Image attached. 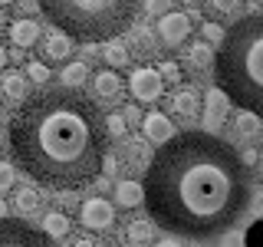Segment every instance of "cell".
I'll return each instance as SVG.
<instances>
[{"label": "cell", "mask_w": 263, "mask_h": 247, "mask_svg": "<svg viewBox=\"0 0 263 247\" xmlns=\"http://www.w3.org/2000/svg\"><path fill=\"white\" fill-rule=\"evenodd\" d=\"M155 241V224L152 221H132L125 227V244L128 247H152Z\"/></svg>", "instance_id": "cell-15"}, {"label": "cell", "mask_w": 263, "mask_h": 247, "mask_svg": "<svg viewBox=\"0 0 263 247\" xmlns=\"http://www.w3.org/2000/svg\"><path fill=\"white\" fill-rule=\"evenodd\" d=\"M128 86H132V96H135L138 102H158L161 93H164V82H161V76H158L155 69H148V66H142V69H135V73H132Z\"/></svg>", "instance_id": "cell-6"}, {"label": "cell", "mask_w": 263, "mask_h": 247, "mask_svg": "<svg viewBox=\"0 0 263 247\" xmlns=\"http://www.w3.org/2000/svg\"><path fill=\"white\" fill-rule=\"evenodd\" d=\"M56 30L79 43H105L135 23L142 0H40Z\"/></svg>", "instance_id": "cell-4"}, {"label": "cell", "mask_w": 263, "mask_h": 247, "mask_svg": "<svg viewBox=\"0 0 263 247\" xmlns=\"http://www.w3.org/2000/svg\"><path fill=\"white\" fill-rule=\"evenodd\" d=\"M43 234L46 237H66L69 234V218L66 214H60V211H49V214H43Z\"/></svg>", "instance_id": "cell-22"}, {"label": "cell", "mask_w": 263, "mask_h": 247, "mask_svg": "<svg viewBox=\"0 0 263 247\" xmlns=\"http://www.w3.org/2000/svg\"><path fill=\"white\" fill-rule=\"evenodd\" d=\"M155 247H184V244H181V241H158Z\"/></svg>", "instance_id": "cell-35"}, {"label": "cell", "mask_w": 263, "mask_h": 247, "mask_svg": "<svg viewBox=\"0 0 263 247\" xmlns=\"http://www.w3.org/2000/svg\"><path fill=\"white\" fill-rule=\"evenodd\" d=\"M0 218H7V204H4V198H0Z\"/></svg>", "instance_id": "cell-38"}, {"label": "cell", "mask_w": 263, "mask_h": 247, "mask_svg": "<svg viewBox=\"0 0 263 247\" xmlns=\"http://www.w3.org/2000/svg\"><path fill=\"white\" fill-rule=\"evenodd\" d=\"M224 247H243V244H240V237H227V244H224Z\"/></svg>", "instance_id": "cell-37"}, {"label": "cell", "mask_w": 263, "mask_h": 247, "mask_svg": "<svg viewBox=\"0 0 263 247\" xmlns=\"http://www.w3.org/2000/svg\"><path fill=\"white\" fill-rule=\"evenodd\" d=\"M171 109H175L178 119L191 122V119H197V109H201V96H197L194 89H178V93L171 96Z\"/></svg>", "instance_id": "cell-12"}, {"label": "cell", "mask_w": 263, "mask_h": 247, "mask_svg": "<svg viewBox=\"0 0 263 247\" xmlns=\"http://www.w3.org/2000/svg\"><path fill=\"white\" fill-rule=\"evenodd\" d=\"M102 60L109 63V66H125L128 63V49H125V43L122 40H105V46H102Z\"/></svg>", "instance_id": "cell-23"}, {"label": "cell", "mask_w": 263, "mask_h": 247, "mask_svg": "<svg viewBox=\"0 0 263 247\" xmlns=\"http://www.w3.org/2000/svg\"><path fill=\"white\" fill-rule=\"evenodd\" d=\"M155 73L161 76V82H178V66H175V63H161Z\"/></svg>", "instance_id": "cell-32"}, {"label": "cell", "mask_w": 263, "mask_h": 247, "mask_svg": "<svg viewBox=\"0 0 263 247\" xmlns=\"http://www.w3.org/2000/svg\"><path fill=\"white\" fill-rule=\"evenodd\" d=\"M260 132H263V126H260V115H257V112H240V115L234 119V135H237V138L253 142Z\"/></svg>", "instance_id": "cell-18"}, {"label": "cell", "mask_w": 263, "mask_h": 247, "mask_svg": "<svg viewBox=\"0 0 263 247\" xmlns=\"http://www.w3.org/2000/svg\"><path fill=\"white\" fill-rule=\"evenodd\" d=\"M201 33L208 37V46H211V43H220V40H224V27H217V23H211V20L201 27Z\"/></svg>", "instance_id": "cell-29"}, {"label": "cell", "mask_w": 263, "mask_h": 247, "mask_svg": "<svg viewBox=\"0 0 263 247\" xmlns=\"http://www.w3.org/2000/svg\"><path fill=\"white\" fill-rule=\"evenodd\" d=\"M7 60H10V53H7V49L0 46V69H4V66H7Z\"/></svg>", "instance_id": "cell-36"}, {"label": "cell", "mask_w": 263, "mask_h": 247, "mask_svg": "<svg viewBox=\"0 0 263 247\" xmlns=\"http://www.w3.org/2000/svg\"><path fill=\"white\" fill-rule=\"evenodd\" d=\"M142 132H145V138H148V142L164 145L171 135H175V126H171V119H168V115H161V112H148L145 119H142Z\"/></svg>", "instance_id": "cell-10"}, {"label": "cell", "mask_w": 263, "mask_h": 247, "mask_svg": "<svg viewBox=\"0 0 263 247\" xmlns=\"http://www.w3.org/2000/svg\"><path fill=\"white\" fill-rule=\"evenodd\" d=\"M0 247H53V241L20 218H0Z\"/></svg>", "instance_id": "cell-5"}, {"label": "cell", "mask_w": 263, "mask_h": 247, "mask_svg": "<svg viewBox=\"0 0 263 247\" xmlns=\"http://www.w3.org/2000/svg\"><path fill=\"white\" fill-rule=\"evenodd\" d=\"M187 33H191V16L181 13V10H168L158 20V37H161V43H168V46L184 43Z\"/></svg>", "instance_id": "cell-7"}, {"label": "cell", "mask_w": 263, "mask_h": 247, "mask_svg": "<svg viewBox=\"0 0 263 247\" xmlns=\"http://www.w3.org/2000/svg\"><path fill=\"white\" fill-rule=\"evenodd\" d=\"M119 158H115V155H109V152H105V158H102V165H99V175H102V171H105V178H112V175H119Z\"/></svg>", "instance_id": "cell-31"}, {"label": "cell", "mask_w": 263, "mask_h": 247, "mask_svg": "<svg viewBox=\"0 0 263 247\" xmlns=\"http://www.w3.org/2000/svg\"><path fill=\"white\" fill-rule=\"evenodd\" d=\"M171 4H175V0H145V10L148 13H152V16H164V13H168L171 10Z\"/></svg>", "instance_id": "cell-30"}, {"label": "cell", "mask_w": 263, "mask_h": 247, "mask_svg": "<svg viewBox=\"0 0 263 247\" xmlns=\"http://www.w3.org/2000/svg\"><path fill=\"white\" fill-rule=\"evenodd\" d=\"M227 96L220 93V89H208V96H204V132H217L220 122L227 119Z\"/></svg>", "instance_id": "cell-9"}, {"label": "cell", "mask_w": 263, "mask_h": 247, "mask_svg": "<svg viewBox=\"0 0 263 247\" xmlns=\"http://www.w3.org/2000/svg\"><path fill=\"white\" fill-rule=\"evenodd\" d=\"M13 181H16V171H13V165L0 162V191H7V188H13Z\"/></svg>", "instance_id": "cell-28"}, {"label": "cell", "mask_w": 263, "mask_h": 247, "mask_svg": "<svg viewBox=\"0 0 263 247\" xmlns=\"http://www.w3.org/2000/svg\"><path fill=\"white\" fill-rule=\"evenodd\" d=\"M0 27H4V13H0Z\"/></svg>", "instance_id": "cell-41"}, {"label": "cell", "mask_w": 263, "mask_h": 247, "mask_svg": "<svg viewBox=\"0 0 263 247\" xmlns=\"http://www.w3.org/2000/svg\"><path fill=\"white\" fill-rule=\"evenodd\" d=\"M7 145V138H4V129H0V148H4Z\"/></svg>", "instance_id": "cell-39"}, {"label": "cell", "mask_w": 263, "mask_h": 247, "mask_svg": "<svg viewBox=\"0 0 263 247\" xmlns=\"http://www.w3.org/2000/svg\"><path fill=\"white\" fill-rule=\"evenodd\" d=\"M253 201V175L237 148L211 132L171 135L142 181V204L152 224L187 241L227 234Z\"/></svg>", "instance_id": "cell-1"}, {"label": "cell", "mask_w": 263, "mask_h": 247, "mask_svg": "<svg viewBox=\"0 0 263 247\" xmlns=\"http://www.w3.org/2000/svg\"><path fill=\"white\" fill-rule=\"evenodd\" d=\"M79 218H82L86 227L105 231V227H112V221H115V208H112V201H105V198H89V201L82 204Z\"/></svg>", "instance_id": "cell-8"}, {"label": "cell", "mask_w": 263, "mask_h": 247, "mask_svg": "<svg viewBox=\"0 0 263 247\" xmlns=\"http://www.w3.org/2000/svg\"><path fill=\"white\" fill-rule=\"evenodd\" d=\"M122 89H125V82L115 76L112 69H102L92 79V93H96L99 102H119V99H122Z\"/></svg>", "instance_id": "cell-11"}, {"label": "cell", "mask_w": 263, "mask_h": 247, "mask_svg": "<svg viewBox=\"0 0 263 247\" xmlns=\"http://www.w3.org/2000/svg\"><path fill=\"white\" fill-rule=\"evenodd\" d=\"M105 135H125V119H122V115H109V119H105Z\"/></svg>", "instance_id": "cell-27"}, {"label": "cell", "mask_w": 263, "mask_h": 247, "mask_svg": "<svg viewBox=\"0 0 263 247\" xmlns=\"http://www.w3.org/2000/svg\"><path fill=\"white\" fill-rule=\"evenodd\" d=\"M128 46H132V56H152V49H155V33L152 30H145V27H128ZM125 46V49H128Z\"/></svg>", "instance_id": "cell-14"}, {"label": "cell", "mask_w": 263, "mask_h": 247, "mask_svg": "<svg viewBox=\"0 0 263 247\" xmlns=\"http://www.w3.org/2000/svg\"><path fill=\"white\" fill-rule=\"evenodd\" d=\"M60 79H63V89H79L82 82L89 79V66L76 60V63H66L63 66V73H60Z\"/></svg>", "instance_id": "cell-19"}, {"label": "cell", "mask_w": 263, "mask_h": 247, "mask_svg": "<svg viewBox=\"0 0 263 247\" xmlns=\"http://www.w3.org/2000/svg\"><path fill=\"white\" fill-rule=\"evenodd\" d=\"M13 162L49 188H79L99 178L105 158V119L79 89H40L23 99L10 132Z\"/></svg>", "instance_id": "cell-2"}, {"label": "cell", "mask_w": 263, "mask_h": 247, "mask_svg": "<svg viewBox=\"0 0 263 247\" xmlns=\"http://www.w3.org/2000/svg\"><path fill=\"white\" fill-rule=\"evenodd\" d=\"M13 204H16V211L20 214H36L40 211V204H43V198H40L36 188H16V195H13Z\"/></svg>", "instance_id": "cell-20"}, {"label": "cell", "mask_w": 263, "mask_h": 247, "mask_svg": "<svg viewBox=\"0 0 263 247\" xmlns=\"http://www.w3.org/2000/svg\"><path fill=\"white\" fill-rule=\"evenodd\" d=\"M69 247H96V241H92V237H76Z\"/></svg>", "instance_id": "cell-33"}, {"label": "cell", "mask_w": 263, "mask_h": 247, "mask_svg": "<svg viewBox=\"0 0 263 247\" xmlns=\"http://www.w3.org/2000/svg\"><path fill=\"white\" fill-rule=\"evenodd\" d=\"M187 63H191L194 69H211L214 66V49L208 43H191V49H187Z\"/></svg>", "instance_id": "cell-24"}, {"label": "cell", "mask_w": 263, "mask_h": 247, "mask_svg": "<svg viewBox=\"0 0 263 247\" xmlns=\"http://www.w3.org/2000/svg\"><path fill=\"white\" fill-rule=\"evenodd\" d=\"M16 7H20L23 13H33V10H36V4H33V0H23V4H16Z\"/></svg>", "instance_id": "cell-34"}, {"label": "cell", "mask_w": 263, "mask_h": 247, "mask_svg": "<svg viewBox=\"0 0 263 247\" xmlns=\"http://www.w3.org/2000/svg\"><path fill=\"white\" fill-rule=\"evenodd\" d=\"M69 53H72V40L63 37V33H49V37L43 40V56H46V60L60 63V60H66Z\"/></svg>", "instance_id": "cell-17"}, {"label": "cell", "mask_w": 263, "mask_h": 247, "mask_svg": "<svg viewBox=\"0 0 263 247\" xmlns=\"http://www.w3.org/2000/svg\"><path fill=\"white\" fill-rule=\"evenodd\" d=\"M115 201H119L122 208L142 204V185H138V181H119V185H115Z\"/></svg>", "instance_id": "cell-21"}, {"label": "cell", "mask_w": 263, "mask_h": 247, "mask_svg": "<svg viewBox=\"0 0 263 247\" xmlns=\"http://www.w3.org/2000/svg\"><path fill=\"white\" fill-rule=\"evenodd\" d=\"M30 82H49V66L46 63H27V76Z\"/></svg>", "instance_id": "cell-26"}, {"label": "cell", "mask_w": 263, "mask_h": 247, "mask_svg": "<svg viewBox=\"0 0 263 247\" xmlns=\"http://www.w3.org/2000/svg\"><path fill=\"white\" fill-rule=\"evenodd\" d=\"M0 93H4L7 102L23 105V99L30 96V82L23 79V73H7V76L0 79Z\"/></svg>", "instance_id": "cell-13"}, {"label": "cell", "mask_w": 263, "mask_h": 247, "mask_svg": "<svg viewBox=\"0 0 263 247\" xmlns=\"http://www.w3.org/2000/svg\"><path fill=\"white\" fill-rule=\"evenodd\" d=\"M204 7H208V13H217V16H230V13H237V7H240V0H204Z\"/></svg>", "instance_id": "cell-25"}, {"label": "cell", "mask_w": 263, "mask_h": 247, "mask_svg": "<svg viewBox=\"0 0 263 247\" xmlns=\"http://www.w3.org/2000/svg\"><path fill=\"white\" fill-rule=\"evenodd\" d=\"M10 40H13L20 49H23V46H33V43L40 40V23H36V20H27V16H23V20H16L13 27H10Z\"/></svg>", "instance_id": "cell-16"}, {"label": "cell", "mask_w": 263, "mask_h": 247, "mask_svg": "<svg viewBox=\"0 0 263 247\" xmlns=\"http://www.w3.org/2000/svg\"><path fill=\"white\" fill-rule=\"evenodd\" d=\"M7 4H13V0H0V7H7Z\"/></svg>", "instance_id": "cell-40"}, {"label": "cell", "mask_w": 263, "mask_h": 247, "mask_svg": "<svg viewBox=\"0 0 263 247\" xmlns=\"http://www.w3.org/2000/svg\"><path fill=\"white\" fill-rule=\"evenodd\" d=\"M220 93L234 99L243 112H257L263 102V16L250 13L224 33L220 49L214 53Z\"/></svg>", "instance_id": "cell-3"}]
</instances>
